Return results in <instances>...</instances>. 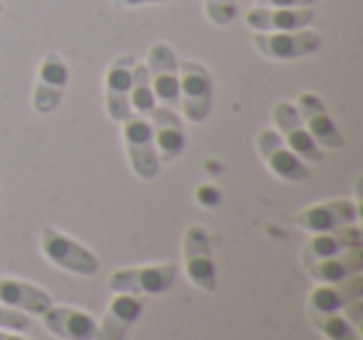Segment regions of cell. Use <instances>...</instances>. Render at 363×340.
<instances>
[{"label":"cell","instance_id":"cell-18","mask_svg":"<svg viewBox=\"0 0 363 340\" xmlns=\"http://www.w3.org/2000/svg\"><path fill=\"white\" fill-rule=\"evenodd\" d=\"M43 325L60 340H95L97 333L95 318L70 305H50L43 313Z\"/></svg>","mask_w":363,"mask_h":340},{"label":"cell","instance_id":"cell-15","mask_svg":"<svg viewBox=\"0 0 363 340\" xmlns=\"http://www.w3.org/2000/svg\"><path fill=\"white\" fill-rule=\"evenodd\" d=\"M150 125L152 135H155V147L160 162H172L187 149V135H184V125H182V117L177 115L172 107L157 105L150 112Z\"/></svg>","mask_w":363,"mask_h":340},{"label":"cell","instance_id":"cell-31","mask_svg":"<svg viewBox=\"0 0 363 340\" xmlns=\"http://www.w3.org/2000/svg\"><path fill=\"white\" fill-rule=\"evenodd\" d=\"M0 199H3V194H0Z\"/></svg>","mask_w":363,"mask_h":340},{"label":"cell","instance_id":"cell-24","mask_svg":"<svg viewBox=\"0 0 363 340\" xmlns=\"http://www.w3.org/2000/svg\"><path fill=\"white\" fill-rule=\"evenodd\" d=\"M204 11L214 26H229L237 18V0H204Z\"/></svg>","mask_w":363,"mask_h":340},{"label":"cell","instance_id":"cell-8","mask_svg":"<svg viewBox=\"0 0 363 340\" xmlns=\"http://www.w3.org/2000/svg\"><path fill=\"white\" fill-rule=\"evenodd\" d=\"M321 35L313 30H289V33H257L254 47L259 55L269 60H298L313 55L321 47Z\"/></svg>","mask_w":363,"mask_h":340},{"label":"cell","instance_id":"cell-1","mask_svg":"<svg viewBox=\"0 0 363 340\" xmlns=\"http://www.w3.org/2000/svg\"><path fill=\"white\" fill-rule=\"evenodd\" d=\"M40 251L52 266L75 276H95L100 268V261L90 249L77 244L72 236L62 234L55 226H45L40 231Z\"/></svg>","mask_w":363,"mask_h":340},{"label":"cell","instance_id":"cell-30","mask_svg":"<svg viewBox=\"0 0 363 340\" xmlns=\"http://www.w3.org/2000/svg\"><path fill=\"white\" fill-rule=\"evenodd\" d=\"M3 11H6V3H3V0H0V16H3Z\"/></svg>","mask_w":363,"mask_h":340},{"label":"cell","instance_id":"cell-10","mask_svg":"<svg viewBox=\"0 0 363 340\" xmlns=\"http://www.w3.org/2000/svg\"><path fill=\"white\" fill-rule=\"evenodd\" d=\"M257 149L262 154V159L267 162V166L272 169L274 176L284 181H291V184H298V181H306L311 176L306 162L298 159L286 144L279 137L277 130H262L257 137Z\"/></svg>","mask_w":363,"mask_h":340},{"label":"cell","instance_id":"cell-5","mask_svg":"<svg viewBox=\"0 0 363 340\" xmlns=\"http://www.w3.org/2000/svg\"><path fill=\"white\" fill-rule=\"evenodd\" d=\"M147 72H150L152 92L157 97V105L179 107V57L167 42H155L147 55Z\"/></svg>","mask_w":363,"mask_h":340},{"label":"cell","instance_id":"cell-16","mask_svg":"<svg viewBox=\"0 0 363 340\" xmlns=\"http://www.w3.org/2000/svg\"><path fill=\"white\" fill-rule=\"evenodd\" d=\"M254 33H289L303 30L313 23L311 8H264L257 6L244 16Z\"/></svg>","mask_w":363,"mask_h":340},{"label":"cell","instance_id":"cell-14","mask_svg":"<svg viewBox=\"0 0 363 340\" xmlns=\"http://www.w3.org/2000/svg\"><path fill=\"white\" fill-rule=\"evenodd\" d=\"M142 310H145V295L115 293L97 325L95 340H125L130 328L140 320Z\"/></svg>","mask_w":363,"mask_h":340},{"label":"cell","instance_id":"cell-4","mask_svg":"<svg viewBox=\"0 0 363 340\" xmlns=\"http://www.w3.org/2000/svg\"><path fill=\"white\" fill-rule=\"evenodd\" d=\"M177 278L174 264H152L135 266V268H117L107 280L112 293H132V295H160L172 288Z\"/></svg>","mask_w":363,"mask_h":340},{"label":"cell","instance_id":"cell-27","mask_svg":"<svg viewBox=\"0 0 363 340\" xmlns=\"http://www.w3.org/2000/svg\"><path fill=\"white\" fill-rule=\"evenodd\" d=\"M152 3H169V0H112V6L117 11H127V8H137V6H152Z\"/></svg>","mask_w":363,"mask_h":340},{"label":"cell","instance_id":"cell-23","mask_svg":"<svg viewBox=\"0 0 363 340\" xmlns=\"http://www.w3.org/2000/svg\"><path fill=\"white\" fill-rule=\"evenodd\" d=\"M313 328L328 340H361L358 328L341 313H308Z\"/></svg>","mask_w":363,"mask_h":340},{"label":"cell","instance_id":"cell-26","mask_svg":"<svg viewBox=\"0 0 363 340\" xmlns=\"http://www.w3.org/2000/svg\"><path fill=\"white\" fill-rule=\"evenodd\" d=\"M316 0H257L264 8H311Z\"/></svg>","mask_w":363,"mask_h":340},{"label":"cell","instance_id":"cell-11","mask_svg":"<svg viewBox=\"0 0 363 340\" xmlns=\"http://www.w3.org/2000/svg\"><path fill=\"white\" fill-rule=\"evenodd\" d=\"M358 204L353 199H331L321 204H311L296 214V226L308 234H321V231H333L341 226L356 224L358 221Z\"/></svg>","mask_w":363,"mask_h":340},{"label":"cell","instance_id":"cell-28","mask_svg":"<svg viewBox=\"0 0 363 340\" xmlns=\"http://www.w3.org/2000/svg\"><path fill=\"white\" fill-rule=\"evenodd\" d=\"M197 199L202 201V204H219V194L214 186H199L197 189Z\"/></svg>","mask_w":363,"mask_h":340},{"label":"cell","instance_id":"cell-9","mask_svg":"<svg viewBox=\"0 0 363 340\" xmlns=\"http://www.w3.org/2000/svg\"><path fill=\"white\" fill-rule=\"evenodd\" d=\"M272 117H274V125H277L279 137H281L284 144H286L298 159L311 162V164H321L323 149L313 142V137L308 135V130L303 127L296 105H291V102H277Z\"/></svg>","mask_w":363,"mask_h":340},{"label":"cell","instance_id":"cell-19","mask_svg":"<svg viewBox=\"0 0 363 340\" xmlns=\"http://www.w3.org/2000/svg\"><path fill=\"white\" fill-rule=\"evenodd\" d=\"M363 246V234L356 224L341 226V229L333 231H321V234H311V239L306 241L301 251L303 266L311 264L318 259H328V256L343 254L348 249H361Z\"/></svg>","mask_w":363,"mask_h":340},{"label":"cell","instance_id":"cell-20","mask_svg":"<svg viewBox=\"0 0 363 340\" xmlns=\"http://www.w3.org/2000/svg\"><path fill=\"white\" fill-rule=\"evenodd\" d=\"M0 303L23 310V313L43 315L52 305V298L48 290L38 288L35 283L18 278H0Z\"/></svg>","mask_w":363,"mask_h":340},{"label":"cell","instance_id":"cell-2","mask_svg":"<svg viewBox=\"0 0 363 340\" xmlns=\"http://www.w3.org/2000/svg\"><path fill=\"white\" fill-rule=\"evenodd\" d=\"M122 125V142H125L127 157H130L132 171L140 179H155L160 174V154L155 147V135H152V125L145 115L132 112Z\"/></svg>","mask_w":363,"mask_h":340},{"label":"cell","instance_id":"cell-17","mask_svg":"<svg viewBox=\"0 0 363 340\" xmlns=\"http://www.w3.org/2000/svg\"><path fill=\"white\" fill-rule=\"evenodd\" d=\"M363 298V276L353 273L338 283H318L308 293V313H341L348 303Z\"/></svg>","mask_w":363,"mask_h":340},{"label":"cell","instance_id":"cell-22","mask_svg":"<svg viewBox=\"0 0 363 340\" xmlns=\"http://www.w3.org/2000/svg\"><path fill=\"white\" fill-rule=\"evenodd\" d=\"M130 107L137 115L150 117V112L157 107V97L152 92L150 72H147L145 62H135V70H132V92H130Z\"/></svg>","mask_w":363,"mask_h":340},{"label":"cell","instance_id":"cell-21","mask_svg":"<svg viewBox=\"0 0 363 340\" xmlns=\"http://www.w3.org/2000/svg\"><path fill=\"white\" fill-rule=\"evenodd\" d=\"M306 271L316 283H338V280L363 271V246L328 256V259L311 261V264H306Z\"/></svg>","mask_w":363,"mask_h":340},{"label":"cell","instance_id":"cell-29","mask_svg":"<svg viewBox=\"0 0 363 340\" xmlns=\"http://www.w3.org/2000/svg\"><path fill=\"white\" fill-rule=\"evenodd\" d=\"M0 340H30V338L18 335V333H8V330H0Z\"/></svg>","mask_w":363,"mask_h":340},{"label":"cell","instance_id":"cell-25","mask_svg":"<svg viewBox=\"0 0 363 340\" xmlns=\"http://www.w3.org/2000/svg\"><path fill=\"white\" fill-rule=\"evenodd\" d=\"M0 328L13 330V333H23V330L33 328L30 313H23V310L0 303Z\"/></svg>","mask_w":363,"mask_h":340},{"label":"cell","instance_id":"cell-6","mask_svg":"<svg viewBox=\"0 0 363 340\" xmlns=\"http://www.w3.org/2000/svg\"><path fill=\"white\" fill-rule=\"evenodd\" d=\"M184 271L199 290H217V266H214L212 244L204 226L192 224L184 231Z\"/></svg>","mask_w":363,"mask_h":340},{"label":"cell","instance_id":"cell-3","mask_svg":"<svg viewBox=\"0 0 363 340\" xmlns=\"http://www.w3.org/2000/svg\"><path fill=\"white\" fill-rule=\"evenodd\" d=\"M212 75L202 62L179 60V107L192 125H199L212 110Z\"/></svg>","mask_w":363,"mask_h":340},{"label":"cell","instance_id":"cell-12","mask_svg":"<svg viewBox=\"0 0 363 340\" xmlns=\"http://www.w3.org/2000/svg\"><path fill=\"white\" fill-rule=\"evenodd\" d=\"M296 110H298V117H301L303 127L308 130V135L313 137L321 149H341L346 144L343 135L338 132L336 122L331 120L328 115L326 105L321 102V97L313 95V92H301L296 97Z\"/></svg>","mask_w":363,"mask_h":340},{"label":"cell","instance_id":"cell-13","mask_svg":"<svg viewBox=\"0 0 363 340\" xmlns=\"http://www.w3.org/2000/svg\"><path fill=\"white\" fill-rule=\"evenodd\" d=\"M135 57L120 55L112 60L105 75V110L110 120L125 122L132 115L130 92H132V70H135Z\"/></svg>","mask_w":363,"mask_h":340},{"label":"cell","instance_id":"cell-7","mask_svg":"<svg viewBox=\"0 0 363 340\" xmlns=\"http://www.w3.org/2000/svg\"><path fill=\"white\" fill-rule=\"evenodd\" d=\"M70 82V67L57 52H48L38 67L35 90H33V110L38 115H52L65 97Z\"/></svg>","mask_w":363,"mask_h":340}]
</instances>
